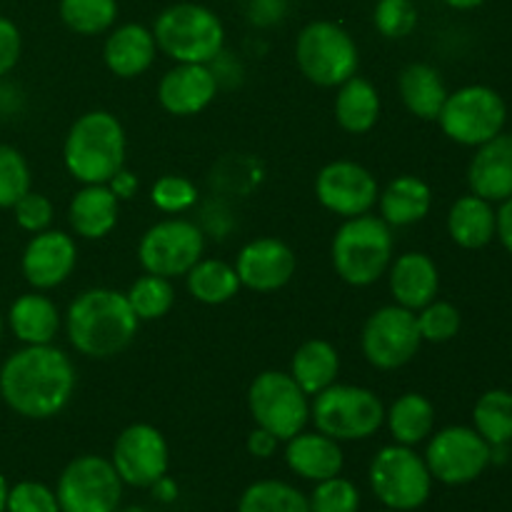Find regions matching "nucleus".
Returning a JSON list of instances; mask_svg holds the SVG:
<instances>
[{
    "label": "nucleus",
    "mask_w": 512,
    "mask_h": 512,
    "mask_svg": "<svg viewBox=\"0 0 512 512\" xmlns=\"http://www.w3.org/2000/svg\"><path fill=\"white\" fill-rule=\"evenodd\" d=\"M78 385L75 365L65 350L23 345L0 368V398L20 418L50 420L70 405Z\"/></svg>",
    "instance_id": "1"
},
{
    "label": "nucleus",
    "mask_w": 512,
    "mask_h": 512,
    "mask_svg": "<svg viewBox=\"0 0 512 512\" xmlns=\"http://www.w3.org/2000/svg\"><path fill=\"white\" fill-rule=\"evenodd\" d=\"M140 328L125 293L113 288L83 290L65 313V333L75 353L108 360L130 348Z\"/></svg>",
    "instance_id": "2"
},
{
    "label": "nucleus",
    "mask_w": 512,
    "mask_h": 512,
    "mask_svg": "<svg viewBox=\"0 0 512 512\" xmlns=\"http://www.w3.org/2000/svg\"><path fill=\"white\" fill-rule=\"evenodd\" d=\"M128 138L125 128L108 110H88L70 125L63 143V163L80 185H105L125 168Z\"/></svg>",
    "instance_id": "3"
},
{
    "label": "nucleus",
    "mask_w": 512,
    "mask_h": 512,
    "mask_svg": "<svg viewBox=\"0 0 512 512\" xmlns=\"http://www.w3.org/2000/svg\"><path fill=\"white\" fill-rule=\"evenodd\" d=\"M393 228L380 215L348 218L333 235L330 258L343 283L353 288H368L388 273L395 258Z\"/></svg>",
    "instance_id": "4"
},
{
    "label": "nucleus",
    "mask_w": 512,
    "mask_h": 512,
    "mask_svg": "<svg viewBox=\"0 0 512 512\" xmlns=\"http://www.w3.org/2000/svg\"><path fill=\"white\" fill-rule=\"evenodd\" d=\"M153 38L160 53L175 63L210 65L223 55V20L198 3L168 5L153 23Z\"/></svg>",
    "instance_id": "5"
},
{
    "label": "nucleus",
    "mask_w": 512,
    "mask_h": 512,
    "mask_svg": "<svg viewBox=\"0 0 512 512\" xmlns=\"http://www.w3.org/2000/svg\"><path fill=\"white\" fill-rule=\"evenodd\" d=\"M310 420L315 430L338 443L368 440L385 425V405L373 390L333 383L310 398Z\"/></svg>",
    "instance_id": "6"
},
{
    "label": "nucleus",
    "mask_w": 512,
    "mask_h": 512,
    "mask_svg": "<svg viewBox=\"0 0 512 512\" xmlns=\"http://www.w3.org/2000/svg\"><path fill=\"white\" fill-rule=\"evenodd\" d=\"M295 63L305 80L338 88L358 73L360 53L353 35L333 20H313L295 38Z\"/></svg>",
    "instance_id": "7"
},
{
    "label": "nucleus",
    "mask_w": 512,
    "mask_h": 512,
    "mask_svg": "<svg viewBox=\"0 0 512 512\" xmlns=\"http://www.w3.org/2000/svg\"><path fill=\"white\" fill-rule=\"evenodd\" d=\"M508 123L505 98L490 85H463L448 93L438 125L453 143L465 148H478L500 135Z\"/></svg>",
    "instance_id": "8"
},
{
    "label": "nucleus",
    "mask_w": 512,
    "mask_h": 512,
    "mask_svg": "<svg viewBox=\"0 0 512 512\" xmlns=\"http://www.w3.org/2000/svg\"><path fill=\"white\" fill-rule=\"evenodd\" d=\"M370 488L385 510L410 512L428 503L433 475L423 455L408 445H385L370 463Z\"/></svg>",
    "instance_id": "9"
},
{
    "label": "nucleus",
    "mask_w": 512,
    "mask_h": 512,
    "mask_svg": "<svg viewBox=\"0 0 512 512\" xmlns=\"http://www.w3.org/2000/svg\"><path fill=\"white\" fill-rule=\"evenodd\" d=\"M248 410L258 428L285 443L310 423V395H305L290 373L265 370L250 383Z\"/></svg>",
    "instance_id": "10"
},
{
    "label": "nucleus",
    "mask_w": 512,
    "mask_h": 512,
    "mask_svg": "<svg viewBox=\"0 0 512 512\" xmlns=\"http://www.w3.org/2000/svg\"><path fill=\"white\" fill-rule=\"evenodd\" d=\"M203 253V230L183 218H168L150 225L138 243L140 268L168 280L185 278V273L203 258Z\"/></svg>",
    "instance_id": "11"
},
{
    "label": "nucleus",
    "mask_w": 512,
    "mask_h": 512,
    "mask_svg": "<svg viewBox=\"0 0 512 512\" xmlns=\"http://www.w3.org/2000/svg\"><path fill=\"white\" fill-rule=\"evenodd\" d=\"M60 512H115L123 498V480L100 455L70 460L55 485Z\"/></svg>",
    "instance_id": "12"
},
{
    "label": "nucleus",
    "mask_w": 512,
    "mask_h": 512,
    "mask_svg": "<svg viewBox=\"0 0 512 512\" xmlns=\"http://www.w3.org/2000/svg\"><path fill=\"white\" fill-rule=\"evenodd\" d=\"M423 458L433 480L455 488V485L473 483L488 470V465L493 463V448L475 428L450 425L430 435Z\"/></svg>",
    "instance_id": "13"
},
{
    "label": "nucleus",
    "mask_w": 512,
    "mask_h": 512,
    "mask_svg": "<svg viewBox=\"0 0 512 512\" xmlns=\"http://www.w3.org/2000/svg\"><path fill=\"white\" fill-rule=\"evenodd\" d=\"M420 338L415 313L400 305H383L363 325L360 348L365 360L378 370H398L418 355Z\"/></svg>",
    "instance_id": "14"
},
{
    "label": "nucleus",
    "mask_w": 512,
    "mask_h": 512,
    "mask_svg": "<svg viewBox=\"0 0 512 512\" xmlns=\"http://www.w3.org/2000/svg\"><path fill=\"white\" fill-rule=\"evenodd\" d=\"M115 473L130 488H153L168 475L170 448L165 435L155 425L133 423L115 438L113 445Z\"/></svg>",
    "instance_id": "15"
},
{
    "label": "nucleus",
    "mask_w": 512,
    "mask_h": 512,
    "mask_svg": "<svg viewBox=\"0 0 512 512\" xmlns=\"http://www.w3.org/2000/svg\"><path fill=\"white\" fill-rule=\"evenodd\" d=\"M380 185L365 165L355 160H333L315 175V198L338 218H358L378 205Z\"/></svg>",
    "instance_id": "16"
},
{
    "label": "nucleus",
    "mask_w": 512,
    "mask_h": 512,
    "mask_svg": "<svg viewBox=\"0 0 512 512\" xmlns=\"http://www.w3.org/2000/svg\"><path fill=\"white\" fill-rule=\"evenodd\" d=\"M78 265V245L63 230H43L28 240L20 258V270L33 290H53L73 275Z\"/></svg>",
    "instance_id": "17"
},
{
    "label": "nucleus",
    "mask_w": 512,
    "mask_h": 512,
    "mask_svg": "<svg viewBox=\"0 0 512 512\" xmlns=\"http://www.w3.org/2000/svg\"><path fill=\"white\" fill-rule=\"evenodd\" d=\"M298 258L280 238H255L240 248L235 273L240 285L253 293H275L293 280Z\"/></svg>",
    "instance_id": "18"
},
{
    "label": "nucleus",
    "mask_w": 512,
    "mask_h": 512,
    "mask_svg": "<svg viewBox=\"0 0 512 512\" xmlns=\"http://www.w3.org/2000/svg\"><path fill=\"white\" fill-rule=\"evenodd\" d=\"M218 95L213 68L198 63H175L158 83V103L175 118H190L208 108Z\"/></svg>",
    "instance_id": "19"
},
{
    "label": "nucleus",
    "mask_w": 512,
    "mask_h": 512,
    "mask_svg": "<svg viewBox=\"0 0 512 512\" xmlns=\"http://www.w3.org/2000/svg\"><path fill=\"white\" fill-rule=\"evenodd\" d=\"M468 185L470 193L490 203L512 198V133L503 130L493 140L475 148L468 165Z\"/></svg>",
    "instance_id": "20"
},
{
    "label": "nucleus",
    "mask_w": 512,
    "mask_h": 512,
    "mask_svg": "<svg viewBox=\"0 0 512 512\" xmlns=\"http://www.w3.org/2000/svg\"><path fill=\"white\" fill-rule=\"evenodd\" d=\"M385 275H388L395 305H400V308L418 313L420 308L438 298L440 270L430 255L418 253V250L398 255V258H393Z\"/></svg>",
    "instance_id": "21"
},
{
    "label": "nucleus",
    "mask_w": 512,
    "mask_h": 512,
    "mask_svg": "<svg viewBox=\"0 0 512 512\" xmlns=\"http://www.w3.org/2000/svg\"><path fill=\"white\" fill-rule=\"evenodd\" d=\"M158 45H155L153 30L140 23H125L118 28H110L103 45L105 68L115 78L133 80L143 75L153 65Z\"/></svg>",
    "instance_id": "22"
},
{
    "label": "nucleus",
    "mask_w": 512,
    "mask_h": 512,
    "mask_svg": "<svg viewBox=\"0 0 512 512\" xmlns=\"http://www.w3.org/2000/svg\"><path fill=\"white\" fill-rule=\"evenodd\" d=\"M285 463L298 478L320 483V480L340 475L345 455L338 440L328 438L320 430H313V433L303 430V433L285 440Z\"/></svg>",
    "instance_id": "23"
},
{
    "label": "nucleus",
    "mask_w": 512,
    "mask_h": 512,
    "mask_svg": "<svg viewBox=\"0 0 512 512\" xmlns=\"http://www.w3.org/2000/svg\"><path fill=\"white\" fill-rule=\"evenodd\" d=\"M120 200L108 185H83L68 205V223L83 240H103L118 225Z\"/></svg>",
    "instance_id": "24"
},
{
    "label": "nucleus",
    "mask_w": 512,
    "mask_h": 512,
    "mask_svg": "<svg viewBox=\"0 0 512 512\" xmlns=\"http://www.w3.org/2000/svg\"><path fill=\"white\" fill-rule=\"evenodd\" d=\"M380 218L390 228H408L428 218L433 208V190L418 175H398L380 190L378 195Z\"/></svg>",
    "instance_id": "25"
},
{
    "label": "nucleus",
    "mask_w": 512,
    "mask_h": 512,
    "mask_svg": "<svg viewBox=\"0 0 512 512\" xmlns=\"http://www.w3.org/2000/svg\"><path fill=\"white\" fill-rule=\"evenodd\" d=\"M498 213L493 203L470 193L455 200L448 213V235L463 250H480L495 240Z\"/></svg>",
    "instance_id": "26"
},
{
    "label": "nucleus",
    "mask_w": 512,
    "mask_h": 512,
    "mask_svg": "<svg viewBox=\"0 0 512 512\" xmlns=\"http://www.w3.org/2000/svg\"><path fill=\"white\" fill-rule=\"evenodd\" d=\"M8 325L23 345H50L60 330V310L40 290L15 298L8 310Z\"/></svg>",
    "instance_id": "27"
},
{
    "label": "nucleus",
    "mask_w": 512,
    "mask_h": 512,
    "mask_svg": "<svg viewBox=\"0 0 512 512\" xmlns=\"http://www.w3.org/2000/svg\"><path fill=\"white\" fill-rule=\"evenodd\" d=\"M398 93L410 115L420 120H438L450 90L433 65L410 63L400 70Z\"/></svg>",
    "instance_id": "28"
},
{
    "label": "nucleus",
    "mask_w": 512,
    "mask_h": 512,
    "mask_svg": "<svg viewBox=\"0 0 512 512\" xmlns=\"http://www.w3.org/2000/svg\"><path fill=\"white\" fill-rule=\"evenodd\" d=\"M335 120L340 128L350 135H365L378 125L380 120V93L368 78H360L358 73L353 78L338 85L335 95Z\"/></svg>",
    "instance_id": "29"
},
{
    "label": "nucleus",
    "mask_w": 512,
    "mask_h": 512,
    "mask_svg": "<svg viewBox=\"0 0 512 512\" xmlns=\"http://www.w3.org/2000/svg\"><path fill=\"white\" fill-rule=\"evenodd\" d=\"M340 373V353L333 343L323 338L308 340L295 350L293 360H290V375L295 383L305 390V395L315 398L338 383Z\"/></svg>",
    "instance_id": "30"
},
{
    "label": "nucleus",
    "mask_w": 512,
    "mask_h": 512,
    "mask_svg": "<svg viewBox=\"0 0 512 512\" xmlns=\"http://www.w3.org/2000/svg\"><path fill=\"white\" fill-rule=\"evenodd\" d=\"M385 425L398 445L425 443L435 430V405L420 393H403L385 410Z\"/></svg>",
    "instance_id": "31"
},
{
    "label": "nucleus",
    "mask_w": 512,
    "mask_h": 512,
    "mask_svg": "<svg viewBox=\"0 0 512 512\" xmlns=\"http://www.w3.org/2000/svg\"><path fill=\"white\" fill-rule=\"evenodd\" d=\"M185 288L198 303L203 305H225L240 293V278L235 265L215 258H200L193 268L185 273Z\"/></svg>",
    "instance_id": "32"
},
{
    "label": "nucleus",
    "mask_w": 512,
    "mask_h": 512,
    "mask_svg": "<svg viewBox=\"0 0 512 512\" xmlns=\"http://www.w3.org/2000/svg\"><path fill=\"white\" fill-rule=\"evenodd\" d=\"M473 428L490 448L512 443V393L495 388L478 398L473 408Z\"/></svg>",
    "instance_id": "33"
},
{
    "label": "nucleus",
    "mask_w": 512,
    "mask_h": 512,
    "mask_svg": "<svg viewBox=\"0 0 512 512\" xmlns=\"http://www.w3.org/2000/svg\"><path fill=\"white\" fill-rule=\"evenodd\" d=\"M238 512H310L308 498L283 480H258L240 495Z\"/></svg>",
    "instance_id": "34"
},
{
    "label": "nucleus",
    "mask_w": 512,
    "mask_h": 512,
    "mask_svg": "<svg viewBox=\"0 0 512 512\" xmlns=\"http://www.w3.org/2000/svg\"><path fill=\"white\" fill-rule=\"evenodd\" d=\"M60 20L75 35L108 33L118 20V0H60Z\"/></svg>",
    "instance_id": "35"
},
{
    "label": "nucleus",
    "mask_w": 512,
    "mask_h": 512,
    "mask_svg": "<svg viewBox=\"0 0 512 512\" xmlns=\"http://www.w3.org/2000/svg\"><path fill=\"white\" fill-rule=\"evenodd\" d=\"M130 308L138 315L140 323H150V320H160L173 310L175 305V288L173 280L160 278V275H140L125 293Z\"/></svg>",
    "instance_id": "36"
},
{
    "label": "nucleus",
    "mask_w": 512,
    "mask_h": 512,
    "mask_svg": "<svg viewBox=\"0 0 512 512\" xmlns=\"http://www.w3.org/2000/svg\"><path fill=\"white\" fill-rule=\"evenodd\" d=\"M418 320V330L423 343H448L463 328V315L448 300H438L428 303L415 313Z\"/></svg>",
    "instance_id": "37"
},
{
    "label": "nucleus",
    "mask_w": 512,
    "mask_h": 512,
    "mask_svg": "<svg viewBox=\"0 0 512 512\" xmlns=\"http://www.w3.org/2000/svg\"><path fill=\"white\" fill-rule=\"evenodd\" d=\"M30 190V165L13 145L0 143V208H13Z\"/></svg>",
    "instance_id": "38"
},
{
    "label": "nucleus",
    "mask_w": 512,
    "mask_h": 512,
    "mask_svg": "<svg viewBox=\"0 0 512 512\" xmlns=\"http://www.w3.org/2000/svg\"><path fill=\"white\" fill-rule=\"evenodd\" d=\"M150 200H153V205L160 213L180 215L195 208V203H198V188L185 175L168 173L155 180L153 188H150Z\"/></svg>",
    "instance_id": "39"
},
{
    "label": "nucleus",
    "mask_w": 512,
    "mask_h": 512,
    "mask_svg": "<svg viewBox=\"0 0 512 512\" xmlns=\"http://www.w3.org/2000/svg\"><path fill=\"white\" fill-rule=\"evenodd\" d=\"M308 505L310 512H358L360 490L348 478L335 475V478L315 483Z\"/></svg>",
    "instance_id": "40"
},
{
    "label": "nucleus",
    "mask_w": 512,
    "mask_h": 512,
    "mask_svg": "<svg viewBox=\"0 0 512 512\" xmlns=\"http://www.w3.org/2000/svg\"><path fill=\"white\" fill-rule=\"evenodd\" d=\"M373 23L383 38L400 40L418 25V8L413 0H378L373 10Z\"/></svg>",
    "instance_id": "41"
},
{
    "label": "nucleus",
    "mask_w": 512,
    "mask_h": 512,
    "mask_svg": "<svg viewBox=\"0 0 512 512\" xmlns=\"http://www.w3.org/2000/svg\"><path fill=\"white\" fill-rule=\"evenodd\" d=\"M5 512H60V505L55 490H50L48 485L38 480H23L10 488Z\"/></svg>",
    "instance_id": "42"
},
{
    "label": "nucleus",
    "mask_w": 512,
    "mask_h": 512,
    "mask_svg": "<svg viewBox=\"0 0 512 512\" xmlns=\"http://www.w3.org/2000/svg\"><path fill=\"white\" fill-rule=\"evenodd\" d=\"M10 210H13L18 228L33 235L48 230L55 213L53 203H50L43 193H35V190H28V193H25Z\"/></svg>",
    "instance_id": "43"
},
{
    "label": "nucleus",
    "mask_w": 512,
    "mask_h": 512,
    "mask_svg": "<svg viewBox=\"0 0 512 512\" xmlns=\"http://www.w3.org/2000/svg\"><path fill=\"white\" fill-rule=\"evenodd\" d=\"M20 50H23V38H20L18 25L0 15V78L18 65Z\"/></svg>",
    "instance_id": "44"
},
{
    "label": "nucleus",
    "mask_w": 512,
    "mask_h": 512,
    "mask_svg": "<svg viewBox=\"0 0 512 512\" xmlns=\"http://www.w3.org/2000/svg\"><path fill=\"white\" fill-rule=\"evenodd\" d=\"M285 15V0H250L248 18L250 23L268 28V25L280 23Z\"/></svg>",
    "instance_id": "45"
},
{
    "label": "nucleus",
    "mask_w": 512,
    "mask_h": 512,
    "mask_svg": "<svg viewBox=\"0 0 512 512\" xmlns=\"http://www.w3.org/2000/svg\"><path fill=\"white\" fill-rule=\"evenodd\" d=\"M278 443L280 440L275 438V435H270L268 430L255 425V428L250 430L245 448H248V453L253 455V458H270V455H275V450H278Z\"/></svg>",
    "instance_id": "46"
},
{
    "label": "nucleus",
    "mask_w": 512,
    "mask_h": 512,
    "mask_svg": "<svg viewBox=\"0 0 512 512\" xmlns=\"http://www.w3.org/2000/svg\"><path fill=\"white\" fill-rule=\"evenodd\" d=\"M105 185H108L110 193H113L120 203H123V200H130L135 193H138V178L125 168H120Z\"/></svg>",
    "instance_id": "47"
},
{
    "label": "nucleus",
    "mask_w": 512,
    "mask_h": 512,
    "mask_svg": "<svg viewBox=\"0 0 512 512\" xmlns=\"http://www.w3.org/2000/svg\"><path fill=\"white\" fill-rule=\"evenodd\" d=\"M495 213H498V230H495V238H498L500 243H503V248L512 255V198L503 200Z\"/></svg>",
    "instance_id": "48"
},
{
    "label": "nucleus",
    "mask_w": 512,
    "mask_h": 512,
    "mask_svg": "<svg viewBox=\"0 0 512 512\" xmlns=\"http://www.w3.org/2000/svg\"><path fill=\"white\" fill-rule=\"evenodd\" d=\"M153 490H155V493H158L160 500H173L175 495H178V488H175V485L170 483L168 475H165V478H160L158 483L153 485Z\"/></svg>",
    "instance_id": "49"
},
{
    "label": "nucleus",
    "mask_w": 512,
    "mask_h": 512,
    "mask_svg": "<svg viewBox=\"0 0 512 512\" xmlns=\"http://www.w3.org/2000/svg\"><path fill=\"white\" fill-rule=\"evenodd\" d=\"M443 3L450 5V8H455V10H475V8H480L485 0H443Z\"/></svg>",
    "instance_id": "50"
},
{
    "label": "nucleus",
    "mask_w": 512,
    "mask_h": 512,
    "mask_svg": "<svg viewBox=\"0 0 512 512\" xmlns=\"http://www.w3.org/2000/svg\"><path fill=\"white\" fill-rule=\"evenodd\" d=\"M8 493H10L8 480L0 475V512H5V508H8Z\"/></svg>",
    "instance_id": "51"
},
{
    "label": "nucleus",
    "mask_w": 512,
    "mask_h": 512,
    "mask_svg": "<svg viewBox=\"0 0 512 512\" xmlns=\"http://www.w3.org/2000/svg\"><path fill=\"white\" fill-rule=\"evenodd\" d=\"M115 512H148V510H143V508H123V510H115Z\"/></svg>",
    "instance_id": "52"
},
{
    "label": "nucleus",
    "mask_w": 512,
    "mask_h": 512,
    "mask_svg": "<svg viewBox=\"0 0 512 512\" xmlns=\"http://www.w3.org/2000/svg\"><path fill=\"white\" fill-rule=\"evenodd\" d=\"M0 338H3V315H0Z\"/></svg>",
    "instance_id": "53"
},
{
    "label": "nucleus",
    "mask_w": 512,
    "mask_h": 512,
    "mask_svg": "<svg viewBox=\"0 0 512 512\" xmlns=\"http://www.w3.org/2000/svg\"><path fill=\"white\" fill-rule=\"evenodd\" d=\"M383 512H395V510H383Z\"/></svg>",
    "instance_id": "54"
}]
</instances>
